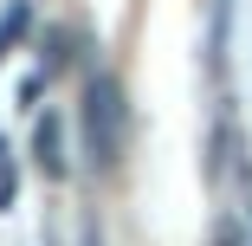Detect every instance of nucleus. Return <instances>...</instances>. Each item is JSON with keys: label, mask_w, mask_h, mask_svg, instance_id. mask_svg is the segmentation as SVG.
<instances>
[{"label": "nucleus", "mask_w": 252, "mask_h": 246, "mask_svg": "<svg viewBox=\"0 0 252 246\" xmlns=\"http://www.w3.org/2000/svg\"><path fill=\"white\" fill-rule=\"evenodd\" d=\"M32 156H39V169L52 175V181L65 175V130H59V117H52V110L32 123Z\"/></svg>", "instance_id": "obj_2"}, {"label": "nucleus", "mask_w": 252, "mask_h": 246, "mask_svg": "<svg viewBox=\"0 0 252 246\" xmlns=\"http://www.w3.org/2000/svg\"><path fill=\"white\" fill-rule=\"evenodd\" d=\"M226 26H233V0H214V65H226Z\"/></svg>", "instance_id": "obj_3"}, {"label": "nucleus", "mask_w": 252, "mask_h": 246, "mask_svg": "<svg viewBox=\"0 0 252 246\" xmlns=\"http://www.w3.org/2000/svg\"><path fill=\"white\" fill-rule=\"evenodd\" d=\"M220 246H246V233H239V220H220Z\"/></svg>", "instance_id": "obj_5"}, {"label": "nucleus", "mask_w": 252, "mask_h": 246, "mask_svg": "<svg viewBox=\"0 0 252 246\" xmlns=\"http://www.w3.org/2000/svg\"><path fill=\"white\" fill-rule=\"evenodd\" d=\"M84 142H91V162L97 169H117L123 162V142H129V104H123V84L110 71H97L84 84Z\"/></svg>", "instance_id": "obj_1"}, {"label": "nucleus", "mask_w": 252, "mask_h": 246, "mask_svg": "<svg viewBox=\"0 0 252 246\" xmlns=\"http://www.w3.org/2000/svg\"><path fill=\"white\" fill-rule=\"evenodd\" d=\"M13 201V169H7V149H0V208Z\"/></svg>", "instance_id": "obj_4"}]
</instances>
